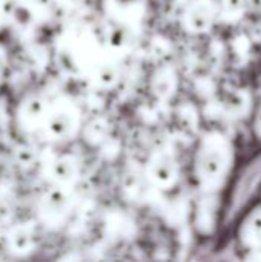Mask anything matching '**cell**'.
I'll return each instance as SVG.
<instances>
[{
  "mask_svg": "<svg viewBox=\"0 0 261 262\" xmlns=\"http://www.w3.org/2000/svg\"><path fill=\"white\" fill-rule=\"evenodd\" d=\"M261 193V150L238 172L225 209V223L237 221Z\"/></svg>",
  "mask_w": 261,
  "mask_h": 262,
  "instance_id": "cell-1",
  "label": "cell"
},
{
  "mask_svg": "<svg viewBox=\"0 0 261 262\" xmlns=\"http://www.w3.org/2000/svg\"><path fill=\"white\" fill-rule=\"evenodd\" d=\"M3 77H5V60H3V55L0 54V84L3 81Z\"/></svg>",
  "mask_w": 261,
  "mask_h": 262,
  "instance_id": "cell-7",
  "label": "cell"
},
{
  "mask_svg": "<svg viewBox=\"0 0 261 262\" xmlns=\"http://www.w3.org/2000/svg\"><path fill=\"white\" fill-rule=\"evenodd\" d=\"M48 172L51 175L49 178L57 186H68L77 178L78 169H77V163L74 157L58 155L48 164Z\"/></svg>",
  "mask_w": 261,
  "mask_h": 262,
  "instance_id": "cell-5",
  "label": "cell"
},
{
  "mask_svg": "<svg viewBox=\"0 0 261 262\" xmlns=\"http://www.w3.org/2000/svg\"><path fill=\"white\" fill-rule=\"evenodd\" d=\"M48 111H49V104L43 97H40V95L28 97L22 103V106L17 112V118H18L22 129H25L26 132L42 129L45 124Z\"/></svg>",
  "mask_w": 261,
  "mask_h": 262,
  "instance_id": "cell-4",
  "label": "cell"
},
{
  "mask_svg": "<svg viewBox=\"0 0 261 262\" xmlns=\"http://www.w3.org/2000/svg\"><path fill=\"white\" fill-rule=\"evenodd\" d=\"M71 206H72V201H71L66 186L55 184V187L49 189L40 198L38 213H40L42 221L46 226L58 227L65 223L66 216L69 215Z\"/></svg>",
  "mask_w": 261,
  "mask_h": 262,
  "instance_id": "cell-3",
  "label": "cell"
},
{
  "mask_svg": "<svg viewBox=\"0 0 261 262\" xmlns=\"http://www.w3.org/2000/svg\"><path fill=\"white\" fill-rule=\"evenodd\" d=\"M80 117L77 107L71 101H58L49 104V111L42 130L46 138L54 143L68 141L77 130Z\"/></svg>",
  "mask_w": 261,
  "mask_h": 262,
  "instance_id": "cell-2",
  "label": "cell"
},
{
  "mask_svg": "<svg viewBox=\"0 0 261 262\" xmlns=\"http://www.w3.org/2000/svg\"><path fill=\"white\" fill-rule=\"evenodd\" d=\"M8 249L15 255H28L35 247V233L31 226H17L6 238Z\"/></svg>",
  "mask_w": 261,
  "mask_h": 262,
  "instance_id": "cell-6",
  "label": "cell"
}]
</instances>
